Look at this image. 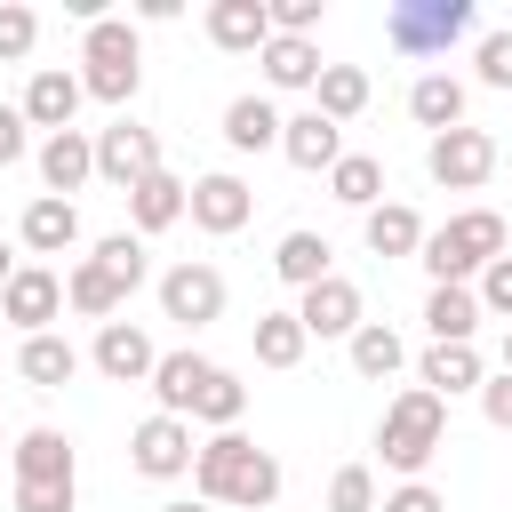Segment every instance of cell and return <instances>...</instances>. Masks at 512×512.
<instances>
[{
    "instance_id": "1",
    "label": "cell",
    "mask_w": 512,
    "mask_h": 512,
    "mask_svg": "<svg viewBox=\"0 0 512 512\" xmlns=\"http://www.w3.org/2000/svg\"><path fill=\"white\" fill-rule=\"evenodd\" d=\"M192 480H200V504H232V512H264L280 496V456L256 448L248 432H216L192 448Z\"/></svg>"
},
{
    "instance_id": "2",
    "label": "cell",
    "mask_w": 512,
    "mask_h": 512,
    "mask_svg": "<svg viewBox=\"0 0 512 512\" xmlns=\"http://www.w3.org/2000/svg\"><path fill=\"white\" fill-rule=\"evenodd\" d=\"M424 272H432V288H464L472 272H488L496 256H504V216L496 208H464V216H448L440 232H424Z\"/></svg>"
},
{
    "instance_id": "3",
    "label": "cell",
    "mask_w": 512,
    "mask_h": 512,
    "mask_svg": "<svg viewBox=\"0 0 512 512\" xmlns=\"http://www.w3.org/2000/svg\"><path fill=\"white\" fill-rule=\"evenodd\" d=\"M440 440H448V400H432L424 384H408V392L384 408V424H376L384 472H400V480H416V472L440 456Z\"/></svg>"
},
{
    "instance_id": "4",
    "label": "cell",
    "mask_w": 512,
    "mask_h": 512,
    "mask_svg": "<svg viewBox=\"0 0 512 512\" xmlns=\"http://www.w3.org/2000/svg\"><path fill=\"white\" fill-rule=\"evenodd\" d=\"M8 456H16V512H72L80 472H72V440H64V432L32 424Z\"/></svg>"
},
{
    "instance_id": "5",
    "label": "cell",
    "mask_w": 512,
    "mask_h": 512,
    "mask_svg": "<svg viewBox=\"0 0 512 512\" xmlns=\"http://www.w3.org/2000/svg\"><path fill=\"white\" fill-rule=\"evenodd\" d=\"M80 96H96V104H128L136 96V80H144V48H136V24L128 16H104V24H88L80 32Z\"/></svg>"
},
{
    "instance_id": "6",
    "label": "cell",
    "mask_w": 512,
    "mask_h": 512,
    "mask_svg": "<svg viewBox=\"0 0 512 512\" xmlns=\"http://www.w3.org/2000/svg\"><path fill=\"white\" fill-rule=\"evenodd\" d=\"M472 32H480V8L472 0H392L384 8V40L400 56H448Z\"/></svg>"
},
{
    "instance_id": "7",
    "label": "cell",
    "mask_w": 512,
    "mask_h": 512,
    "mask_svg": "<svg viewBox=\"0 0 512 512\" xmlns=\"http://www.w3.org/2000/svg\"><path fill=\"white\" fill-rule=\"evenodd\" d=\"M424 168H432V184H448V192H480V184L496 176V136H488V128H448V136L424 144Z\"/></svg>"
},
{
    "instance_id": "8",
    "label": "cell",
    "mask_w": 512,
    "mask_h": 512,
    "mask_svg": "<svg viewBox=\"0 0 512 512\" xmlns=\"http://www.w3.org/2000/svg\"><path fill=\"white\" fill-rule=\"evenodd\" d=\"M152 168H160V136H152V128H136V120H112V128L96 136V176H104L112 192H136Z\"/></svg>"
},
{
    "instance_id": "9",
    "label": "cell",
    "mask_w": 512,
    "mask_h": 512,
    "mask_svg": "<svg viewBox=\"0 0 512 512\" xmlns=\"http://www.w3.org/2000/svg\"><path fill=\"white\" fill-rule=\"evenodd\" d=\"M160 312L184 320V328L224 320V272H216V264H168V272H160Z\"/></svg>"
},
{
    "instance_id": "10",
    "label": "cell",
    "mask_w": 512,
    "mask_h": 512,
    "mask_svg": "<svg viewBox=\"0 0 512 512\" xmlns=\"http://www.w3.org/2000/svg\"><path fill=\"white\" fill-rule=\"evenodd\" d=\"M128 464H136L144 480L192 472V424H184V416H144V424L128 432Z\"/></svg>"
},
{
    "instance_id": "11",
    "label": "cell",
    "mask_w": 512,
    "mask_h": 512,
    "mask_svg": "<svg viewBox=\"0 0 512 512\" xmlns=\"http://www.w3.org/2000/svg\"><path fill=\"white\" fill-rule=\"evenodd\" d=\"M0 312H8L24 336H48V320L64 312V272H48V264H16V280L0 288Z\"/></svg>"
},
{
    "instance_id": "12",
    "label": "cell",
    "mask_w": 512,
    "mask_h": 512,
    "mask_svg": "<svg viewBox=\"0 0 512 512\" xmlns=\"http://www.w3.org/2000/svg\"><path fill=\"white\" fill-rule=\"evenodd\" d=\"M248 208H256V192H248L240 176H224V168H216V176H200V184L184 192V216H192L200 232H216V240H224V232H240V224H248Z\"/></svg>"
},
{
    "instance_id": "13",
    "label": "cell",
    "mask_w": 512,
    "mask_h": 512,
    "mask_svg": "<svg viewBox=\"0 0 512 512\" xmlns=\"http://www.w3.org/2000/svg\"><path fill=\"white\" fill-rule=\"evenodd\" d=\"M24 128H72V112H80V72H64V64H40L32 80H24Z\"/></svg>"
},
{
    "instance_id": "14",
    "label": "cell",
    "mask_w": 512,
    "mask_h": 512,
    "mask_svg": "<svg viewBox=\"0 0 512 512\" xmlns=\"http://www.w3.org/2000/svg\"><path fill=\"white\" fill-rule=\"evenodd\" d=\"M88 176H96V136H88V128H56V136H40V184H48L56 200H72Z\"/></svg>"
},
{
    "instance_id": "15",
    "label": "cell",
    "mask_w": 512,
    "mask_h": 512,
    "mask_svg": "<svg viewBox=\"0 0 512 512\" xmlns=\"http://www.w3.org/2000/svg\"><path fill=\"white\" fill-rule=\"evenodd\" d=\"M88 360H96V368H104L112 384H152V360H160V352H152V336H144L136 320H104V328H96V352H88Z\"/></svg>"
},
{
    "instance_id": "16",
    "label": "cell",
    "mask_w": 512,
    "mask_h": 512,
    "mask_svg": "<svg viewBox=\"0 0 512 512\" xmlns=\"http://www.w3.org/2000/svg\"><path fill=\"white\" fill-rule=\"evenodd\" d=\"M296 320H304V336H352V328H360L368 312H360V288H352L344 272H328L320 288H304Z\"/></svg>"
},
{
    "instance_id": "17",
    "label": "cell",
    "mask_w": 512,
    "mask_h": 512,
    "mask_svg": "<svg viewBox=\"0 0 512 512\" xmlns=\"http://www.w3.org/2000/svg\"><path fill=\"white\" fill-rule=\"evenodd\" d=\"M208 40H216L224 56H256V48L272 40V8H264V0H216V8H208Z\"/></svg>"
},
{
    "instance_id": "18",
    "label": "cell",
    "mask_w": 512,
    "mask_h": 512,
    "mask_svg": "<svg viewBox=\"0 0 512 512\" xmlns=\"http://www.w3.org/2000/svg\"><path fill=\"white\" fill-rule=\"evenodd\" d=\"M280 152H288V168H336L344 160V128L336 120H320V112H296V120H280Z\"/></svg>"
},
{
    "instance_id": "19",
    "label": "cell",
    "mask_w": 512,
    "mask_h": 512,
    "mask_svg": "<svg viewBox=\"0 0 512 512\" xmlns=\"http://www.w3.org/2000/svg\"><path fill=\"white\" fill-rule=\"evenodd\" d=\"M16 240H24L32 256H64V248L80 240V208L56 200V192H40V200L24 208V224H16Z\"/></svg>"
},
{
    "instance_id": "20",
    "label": "cell",
    "mask_w": 512,
    "mask_h": 512,
    "mask_svg": "<svg viewBox=\"0 0 512 512\" xmlns=\"http://www.w3.org/2000/svg\"><path fill=\"white\" fill-rule=\"evenodd\" d=\"M216 376V360H200V352H160L152 360V392H160V416H192V400H200V384Z\"/></svg>"
},
{
    "instance_id": "21",
    "label": "cell",
    "mask_w": 512,
    "mask_h": 512,
    "mask_svg": "<svg viewBox=\"0 0 512 512\" xmlns=\"http://www.w3.org/2000/svg\"><path fill=\"white\" fill-rule=\"evenodd\" d=\"M184 192H192L184 176H168V168H152V176H144V184L128 192V224H136V240H144V232H168V224L184 216Z\"/></svg>"
},
{
    "instance_id": "22",
    "label": "cell",
    "mask_w": 512,
    "mask_h": 512,
    "mask_svg": "<svg viewBox=\"0 0 512 512\" xmlns=\"http://www.w3.org/2000/svg\"><path fill=\"white\" fill-rule=\"evenodd\" d=\"M16 376L32 384V392H64L72 376H80V352L48 328V336H24V352H16Z\"/></svg>"
},
{
    "instance_id": "23",
    "label": "cell",
    "mask_w": 512,
    "mask_h": 512,
    "mask_svg": "<svg viewBox=\"0 0 512 512\" xmlns=\"http://www.w3.org/2000/svg\"><path fill=\"white\" fill-rule=\"evenodd\" d=\"M416 376H424V392H432V400H456V392H480V384H488V368H480V352H472V344H432Z\"/></svg>"
},
{
    "instance_id": "24",
    "label": "cell",
    "mask_w": 512,
    "mask_h": 512,
    "mask_svg": "<svg viewBox=\"0 0 512 512\" xmlns=\"http://www.w3.org/2000/svg\"><path fill=\"white\" fill-rule=\"evenodd\" d=\"M64 304H72L80 320H112V312L128 304V288H120V280H112V272H104L96 256H80V264L64 272Z\"/></svg>"
},
{
    "instance_id": "25",
    "label": "cell",
    "mask_w": 512,
    "mask_h": 512,
    "mask_svg": "<svg viewBox=\"0 0 512 512\" xmlns=\"http://www.w3.org/2000/svg\"><path fill=\"white\" fill-rule=\"evenodd\" d=\"M312 96H320L312 112L344 128V120H360V112H368V72H360V64H320V80H312Z\"/></svg>"
},
{
    "instance_id": "26",
    "label": "cell",
    "mask_w": 512,
    "mask_h": 512,
    "mask_svg": "<svg viewBox=\"0 0 512 512\" xmlns=\"http://www.w3.org/2000/svg\"><path fill=\"white\" fill-rule=\"evenodd\" d=\"M360 232H368V248H376V256H416V248H424V216H416L408 200H376Z\"/></svg>"
},
{
    "instance_id": "27",
    "label": "cell",
    "mask_w": 512,
    "mask_h": 512,
    "mask_svg": "<svg viewBox=\"0 0 512 512\" xmlns=\"http://www.w3.org/2000/svg\"><path fill=\"white\" fill-rule=\"evenodd\" d=\"M328 256H336V248H328L320 232H280V248H272V272H280V280L304 296V288H320V280H328Z\"/></svg>"
},
{
    "instance_id": "28",
    "label": "cell",
    "mask_w": 512,
    "mask_h": 512,
    "mask_svg": "<svg viewBox=\"0 0 512 512\" xmlns=\"http://www.w3.org/2000/svg\"><path fill=\"white\" fill-rule=\"evenodd\" d=\"M256 64H264L272 88H312V80H320V48H312V40H288V32H272V40L256 48Z\"/></svg>"
},
{
    "instance_id": "29",
    "label": "cell",
    "mask_w": 512,
    "mask_h": 512,
    "mask_svg": "<svg viewBox=\"0 0 512 512\" xmlns=\"http://www.w3.org/2000/svg\"><path fill=\"white\" fill-rule=\"evenodd\" d=\"M408 112L432 128V136H448V128H464V80H448V72H424L416 88H408Z\"/></svg>"
},
{
    "instance_id": "30",
    "label": "cell",
    "mask_w": 512,
    "mask_h": 512,
    "mask_svg": "<svg viewBox=\"0 0 512 512\" xmlns=\"http://www.w3.org/2000/svg\"><path fill=\"white\" fill-rule=\"evenodd\" d=\"M424 328H432V344H472L480 296H472V288H432V296H424Z\"/></svg>"
},
{
    "instance_id": "31",
    "label": "cell",
    "mask_w": 512,
    "mask_h": 512,
    "mask_svg": "<svg viewBox=\"0 0 512 512\" xmlns=\"http://www.w3.org/2000/svg\"><path fill=\"white\" fill-rule=\"evenodd\" d=\"M224 144H232V152H264V144H280V112H272L264 96H232V104H224Z\"/></svg>"
},
{
    "instance_id": "32",
    "label": "cell",
    "mask_w": 512,
    "mask_h": 512,
    "mask_svg": "<svg viewBox=\"0 0 512 512\" xmlns=\"http://www.w3.org/2000/svg\"><path fill=\"white\" fill-rule=\"evenodd\" d=\"M328 192H336L344 208H360V216H368V208L384 200V160H376V152H344V160L328 168Z\"/></svg>"
},
{
    "instance_id": "33",
    "label": "cell",
    "mask_w": 512,
    "mask_h": 512,
    "mask_svg": "<svg viewBox=\"0 0 512 512\" xmlns=\"http://www.w3.org/2000/svg\"><path fill=\"white\" fill-rule=\"evenodd\" d=\"M344 344H352V368H360V376H392V368L408 360V344H400V328H392V320H360Z\"/></svg>"
},
{
    "instance_id": "34",
    "label": "cell",
    "mask_w": 512,
    "mask_h": 512,
    "mask_svg": "<svg viewBox=\"0 0 512 512\" xmlns=\"http://www.w3.org/2000/svg\"><path fill=\"white\" fill-rule=\"evenodd\" d=\"M304 344H312V336H304L296 312H256V360H264V368H296Z\"/></svg>"
},
{
    "instance_id": "35",
    "label": "cell",
    "mask_w": 512,
    "mask_h": 512,
    "mask_svg": "<svg viewBox=\"0 0 512 512\" xmlns=\"http://www.w3.org/2000/svg\"><path fill=\"white\" fill-rule=\"evenodd\" d=\"M240 408H248V384H240L232 368H216V376L200 384V400H192V416H200V424H216V432H232V424H240Z\"/></svg>"
},
{
    "instance_id": "36",
    "label": "cell",
    "mask_w": 512,
    "mask_h": 512,
    "mask_svg": "<svg viewBox=\"0 0 512 512\" xmlns=\"http://www.w3.org/2000/svg\"><path fill=\"white\" fill-rule=\"evenodd\" d=\"M96 264H104L128 296H136V288H144V272H152V256H144V240H136V232H104V240H96Z\"/></svg>"
},
{
    "instance_id": "37",
    "label": "cell",
    "mask_w": 512,
    "mask_h": 512,
    "mask_svg": "<svg viewBox=\"0 0 512 512\" xmlns=\"http://www.w3.org/2000/svg\"><path fill=\"white\" fill-rule=\"evenodd\" d=\"M32 40H40V16H32L24 0H0V64L32 56Z\"/></svg>"
},
{
    "instance_id": "38",
    "label": "cell",
    "mask_w": 512,
    "mask_h": 512,
    "mask_svg": "<svg viewBox=\"0 0 512 512\" xmlns=\"http://www.w3.org/2000/svg\"><path fill=\"white\" fill-rule=\"evenodd\" d=\"M328 512H376V472L368 464H344L328 480Z\"/></svg>"
},
{
    "instance_id": "39",
    "label": "cell",
    "mask_w": 512,
    "mask_h": 512,
    "mask_svg": "<svg viewBox=\"0 0 512 512\" xmlns=\"http://www.w3.org/2000/svg\"><path fill=\"white\" fill-rule=\"evenodd\" d=\"M480 88H512V32H480Z\"/></svg>"
},
{
    "instance_id": "40",
    "label": "cell",
    "mask_w": 512,
    "mask_h": 512,
    "mask_svg": "<svg viewBox=\"0 0 512 512\" xmlns=\"http://www.w3.org/2000/svg\"><path fill=\"white\" fill-rule=\"evenodd\" d=\"M472 296H480V312H496V320H512V256H496V264L480 272V288H472Z\"/></svg>"
},
{
    "instance_id": "41",
    "label": "cell",
    "mask_w": 512,
    "mask_h": 512,
    "mask_svg": "<svg viewBox=\"0 0 512 512\" xmlns=\"http://www.w3.org/2000/svg\"><path fill=\"white\" fill-rule=\"evenodd\" d=\"M384 512H448V496H440V488H424V480H400V488L384 496Z\"/></svg>"
},
{
    "instance_id": "42",
    "label": "cell",
    "mask_w": 512,
    "mask_h": 512,
    "mask_svg": "<svg viewBox=\"0 0 512 512\" xmlns=\"http://www.w3.org/2000/svg\"><path fill=\"white\" fill-rule=\"evenodd\" d=\"M480 416H488L496 432H512V376H488V384H480Z\"/></svg>"
},
{
    "instance_id": "43",
    "label": "cell",
    "mask_w": 512,
    "mask_h": 512,
    "mask_svg": "<svg viewBox=\"0 0 512 512\" xmlns=\"http://www.w3.org/2000/svg\"><path fill=\"white\" fill-rule=\"evenodd\" d=\"M24 152H32V136H24V112H16V104H0V168H16Z\"/></svg>"
},
{
    "instance_id": "44",
    "label": "cell",
    "mask_w": 512,
    "mask_h": 512,
    "mask_svg": "<svg viewBox=\"0 0 512 512\" xmlns=\"http://www.w3.org/2000/svg\"><path fill=\"white\" fill-rule=\"evenodd\" d=\"M8 280H16V248L0 240V288H8Z\"/></svg>"
},
{
    "instance_id": "45",
    "label": "cell",
    "mask_w": 512,
    "mask_h": 512,
    "mask_svg": "<svg viewBox=\"0 0 512 512\" xmlns=\"http://www.w3.org/2000/svg\"><path fill=\"white\" fill-rule=\"evenodd\" d=\"M160 512H216V504H160Z\"/></svg>"
},
{
    "instance_id": "46",
    "label": "cell",
    "mask_w": 512,
    "mask_h": 512,
    "mask_svg": "<svg viewBox=\"0 0 512 512\" xmlns=\"http://www.w3.org/2000/svg\"><path fill=\"white\" fill-rule=\"evenodd\" d=\"M504 376H512V328H504Z\"/></svg>"
},
{
    "instance_id": "47",
    "label": "cell",
    "mask_w": 512,
    "mask_h": 512,
    "mask_svg": "<svg viewBox=\"0 0 512 512\" xmlns=\"http://www.w3.org/2000/svg\"><path fill=\"white\" fill-rule=\"evenodd\" d=\"M0 448H8V440H0Z\"/></svg>"
}]
</instances>
